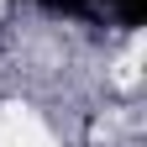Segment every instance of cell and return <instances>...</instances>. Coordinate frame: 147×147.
<instances>
[{
	"label": "cell",
	"instance_id": "2",
	"mask_svg": "<svg viewBox=\"0 0 147 147\" xmlns=\"http://www.w3.org/2000/svg\"><path fill=\"white\" fill-rule=\"evenodd\" d=\"M47 16H63V21H84L89 11H95V0H37Z\"/></svg>",
	"mask_w": 147,
	"mask_h": 147
},
{
	"label": "cell",
	"instance_id": "1",
	"mask_svg": "<svg viewBox=\"0 0 147 147\" xmlns=\"http://www.w3.org/2000/svg\"><path fill=\"white\" fill-rule=\"evenodd\" d=\"M100 5L116 16L121 26H142V21H147V0H100Z\"/></svg>",
	"mask_w": 147,
	"mask_h": 147
}]
</instances>
